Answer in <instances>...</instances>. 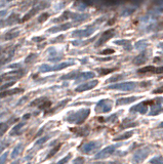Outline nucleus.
Here are the masks:
<instances>
[{"label": "nucleus", "mask_w": 163, "mask_h": 164, "mask_svg": "<svg viewBox=\"0 0 163 164\" xmlns=\"http://www.w3.org/2000/svg\"><path fill=\"white\" fill-rule=\"evenodd\" d=\"M149 152H150V150L148 148H145L144 150L140 151L134 157V162H142L144 159H146V157H147V155L149 154Z\"/></svg>", "instance_id": "obj_1"}, {"label": "nucleus", "mask_w": 163, "mask_h": 164, "mask_svg": "<svg viewBox=\"0 0 163 164\" xmlns=\"http://www.w3.org/2000/svg\"><path fill=\"white\" fill-rule=\"evenodd\" d=\"M134 86H135L134 83H124V84H120V85L114 86V88H121V89H123V90H130V89H132Z\"/></svg>", "instance_id": "obj_2"}, {"label": "nucleus", "mask_w": 163, "mask_h": 164, "mask_svg": "<svg viewBox=\"0 0 163 164\" xmlns=\"http://www.w3.org/2000/svg\"><path fill=\"white\" fill-rule=\"evenodd\" d=\"M150 163H152V164H163L162 156H157V157L153 158V159L150 161Z\"/></svg>", "instance_id": "obj_3"}, {"label": "nucleus", "mask_w": 163, "mask_h": 164, "mask_svg": "<svg viewBox=\"0 0 163 164\" xmlns=\"http://www.w3.org/2000/svg\"><path fill=\"white\" fill-rule=\"evenodd\" d=\"M154 70H155L154 67H145L140 69L139 70V73H148V72H153L154 73Z\"/></svg>", "instance_id": "obj_4"}, {"label": "nucleus", "mask_w": 163, "mask_h": 164, "mask_svg": "<svg viewBox=\"0 0 163 164\" xmlns=\"http://www.w3.org/2000/svg\"><path fill=\"white\" fill-rule=\"evenodd\" d=\"M139 111H141L142 113H146L147 112V106H144V104L142 105H137V108H136Z\"/></svg>", "instance_id": "obj_5"}, {"label": "nucleus", "mask_w": 163, "mask_h": 164, "mask_svg": "<svg viewBox=\"0 0 163 164\" xmlns=\"http://www.w3.org/2000/svg\"><path fill=\"white\" fill-rule=\"evenodd\" d=\"M113 52H114L113 49H106V50H104L102 53H103V54H110V53H113Z\"/></svg>", "instance_id": "obj_6"}, {"label": "nucleus", "mask_w": 163, "mask_h": 164, "mask_svg": "<svg viewBox=\"0 0 163 164\" xmlns=\"http://www.w3.org/2000/svg\"><path fill=\"white\" fill-rule=\"evenodd\" d=\"M115 71V69H108V70H103L102 71V74H108L109 72H113Z\"/></svg>", "instance_id": "obj_7"}, {"label": "nucleus", "mask_w": 163, "mask_h": 164, "mask_svg": "<svg viewBox=\"0 0 163 164\" xmlns=\"http://www.w3.org/2000/svg\"><path fill=\"white\" fill-rule=\"evenodd\" d=\"M153 92H154V93H160V92H163V87L159 88L158 90H154Z\"/></svg>", "instance_id": "obj_8"}, {"label": "nucleus", "mask_w": 163, "mask_h": 164, "mask_svg": "<svg viewBox=\"0 0 163 164\" xmlns=\"http://www.w3.org/2000/svg\"><path fill=\"white\" fill-rule=\"evenodd\" d=\"M160 127H163V122L161 123V124H160Z\"/></svg>", "instance_id": "obj_9"}]
</instances>
